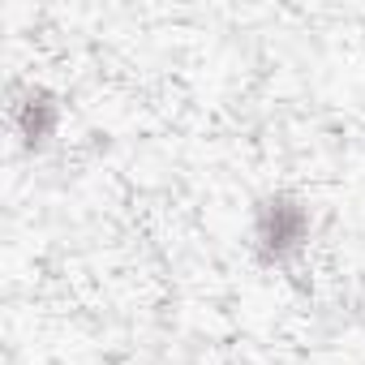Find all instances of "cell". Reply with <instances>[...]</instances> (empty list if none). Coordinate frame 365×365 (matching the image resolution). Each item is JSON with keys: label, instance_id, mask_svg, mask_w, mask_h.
<instances>
[{"label": "cell", "instance_id": "1", "mask_svg": "<svg viewBox=\"0 0 365 365\" xmlns=\"http://www.w3.org/2000/svg\"><path fill=\"white\" fill-rule=\"evenodd\" d=\"M254 237H258V254H262L267 262H284V258H292V254L305 245V237H309V215H305V207H301L297 198L275 194V198H267V202L258 207Z\"/></svg>", "mask_w": 365, "mask_h": 365}, {"label": "cell", "instance_id": "2", "mask_svg": "<svg viewBox=\"0 0 365 365\" xmlns=\"http://www.w3.org/2000/svg\"><path fill=\"white\" fill-rule=\"evenodd\" d=\"M56 120H61V108L48 91H31L22 103H18V133L26 146H43L52 133H56Z\"/></svg>", "mask_w": 365, "mask_h": 365}]
</instances>
